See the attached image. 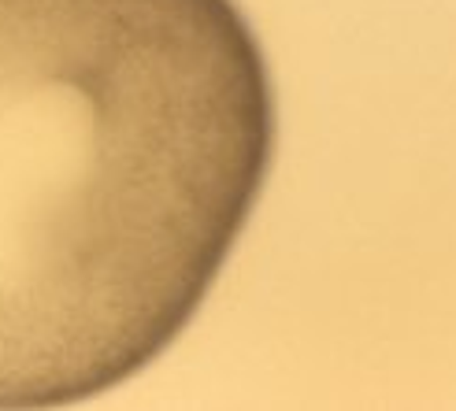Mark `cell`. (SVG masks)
I'll list each match as a JSON object with an SVG mask.
<instances>
[{
	"label": "cell",
	"mask_w": 456,
	"mask_h": 411,
	"mask_svg": "<svg viewBox=\"0 0 456 411\" xmlns=\"http://www.w3.org/2000/svg\"><path fill=\"white\" fill-rule=\"evenodd\" d=\"M275 145L238 0H0V411L94 400L164 356Z\"/></svg>",
	"instance_id": "cell-1"
}]
</instances>
